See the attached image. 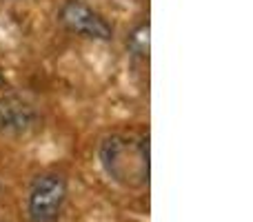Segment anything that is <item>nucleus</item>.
Wrapping results in <instances>:
<instances>
[{
    "label": "nucleus",
    "instance_id": "nucleus-4",
    "mask_svg": "<svg viewBox=\"0 0 253 222\" xmlns=\"http://www.w3.org/2000/svg\"><path fill=\"white\" fill-rule=\"evenodd\" d=\"M40 125V113L31 100L18 93L0 96V135L22 138L36 131Z\"/></svg>",
    "mask_w": 253,
    "mask_h": 222
},
{
    "label": "nucleus",
    "instance_id": "nucleus-2",
    "mask_svg": "<svg viewBox=\"0 0 253 222\" xmlns=\"http://www.w3.org/2000/svg\"><path fill=\"white\" fill-rule=\"evenodd\" d=\"M69 184L60 171H42L27 191V218L29 222H58L65 211Z\"/></svg>",
    "mask_w": 253,
    "mask_h": 222
},
{
    "label": "nucleus",
    "instance_id": "nucleus-5",
    "mask_svg": "<svg viewBox=\"0 0 253 222\" xmlns=\"http://www.w3.org/2000/svg\"><path fill=\"white\" fill-rule=\"evenodd\" d=\"M149 34H151V25L149 20H140L126 36V51L133 60H149Z\"/></svg>",
    "mask_w": 253,
    "mask_h": 222
},
{
    "label": "nucleus",
    "instance_id": "nucleus-1",
    "mask_svg": "<svg viewBox=\"0 0 253 222\" xmlns=\"http://www.w3.org/2000/svg\"><path fill=\"white\" fill-rule=\"evenodd\" d=\"M98 162L107 178L120 187H149V135H105L98 144Z\"/></svg>",
    "mask_w": 253,
    "mask_h": 222
},
{
    "label": "nucleus",
    "instance_id": "nucleus-6",
    "mask_svg": "<svg viewBox=\"0 0 253 222\" xmlns=\"http://www.w3.org/2000/svg\"><path fill=\"white\" fill-rule=\"evenodd\" d=\"M11 2H22V0H11Z\"/></svg>",
    "mask_w": 253,
    "mask_h": 222
},
{
    "label": "nucleus",
    "instance_id": "nucleus-3",
    "mask_svg": "<svg viewBox=\"0 0 253 222\" xmlns=\"http://www.w3.org/2000/svg\"><path fill=\"white\" fill-rule=\"evenodd\" d=\"M58 22L69 34L80 36L84 40H93V43L114 40V25L105 18V13H100L84 0H62L58 7Z\"/></svg>",
    "mask_w": 253,
    "mask_h": 222
}]
</instances>
